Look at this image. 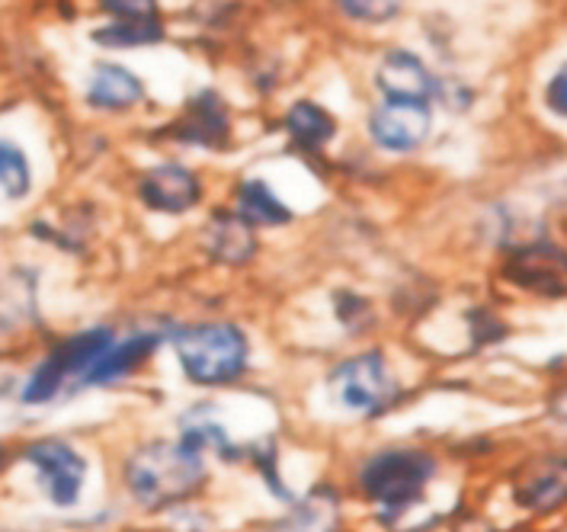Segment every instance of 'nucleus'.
I'll return each instance as SVG.
<instances>
[{"label": "nucleus", "instance_id": "f257e3e1", "mask_svg": "<svg viewBox=\"0 0 567 532\" xmlns=\"http://www.w3.org/2000/svg\"><path fill=\"white\" fill-rule=\"evenodd\" d=\"M125 488L145 510H164L171 503L193 498L206 484L203 449L186 440L179 443L138 446L125 462Z\"/></svg>", "mask_w": 567, "mask_h": 532}, {"label": "nucleus", "instance_id": "412c9836", "mask_svg": "<svg viewBox=\"0 0 567 532\" xmlns=\"http://www.w3.org/2000/svg\"><path fill=\"white\" fill-rule=\"evenodd\" d=\"M96 10L113 17V20L161 17V0H96Z\"/></svg>", "mask_w": 567, "mask_h": 532}, {"label": "nucleus", "instance_id": "423d86ee", "mask_svg": "<svg viewBox=\"0 0 567 532\" xmlns=\"http://www.w3.org/2000/svg\"><path fill=\"white\" fill-rule=\"evenodd\" d=\"M330 385L337 388L340 405L357 415H379L394 398V382L389 379L382 354H362L340 362L330 376Z\"/></svg>", "mask_w": 567, "mask_h": 532}, {"label": "nucleus", "instance_id": "1a4fd4ad", "mask_svg": "<svg viewBox=\"0 0 567 532\" xmlns=\"http://www.w3.org/2000/svg\"><path fill=\"white\" fill-rule=\"evenodd\" d=\"M138 200L151 212L179 215L203 200V183L193 171H186L179 164H161V167H151L148 174L138 180Z\"/></svg>", "mask_w": 567, "mask_h": 532}, {"label": "nucleus", "instance_id": "4468645a", "mask_svg": "<svg viewBox=\"0 0 567 532\" xmlns=\"http://www.w3.org/2000/svg\"><path fill=\"white\" fill-rule=\"evenodd\" d=\"M161 347V334H132L128 340H122V344H113L106 354L100 356L93 366H90V372L81 379V385H113L125 379V376H132V372H138L145 362H148L154 350Z\"/></svg>", "mask_w": 567, "mask_h": 532}, {"label": "nucleus", "instance_id": "f3484780", "mask_svg": "<svg viewBox=\"0 0 567 532\" xmlns=\"http://www.w3.org/2000/svg\"><path fill=\"white\" fill-rule=\"evenodd\" d=\"M238 212L240 218H247L254 228H272V225H286L292 222V212L286 203L276 200V193L269 190L264 180H247L238 190Z\"/></svg>", "mask_w": 567, "mask_h": 532}, {"label": "nucleus", "instance_id": "5701e85b", "mask_svg": "<svg viewBox=\"0 0 567 532\" xmlns=\"http://www.w3.org/2000/svg\"><path fill=\"white\" fill-rule=\"evenodd\" d=\"M0 466H3V446H0Z\"/></svg>", "mask_w": 567, "mask_h": 532}, {"label": "nucleus", "instance_id": "a211bd4d", "mask_svg": "<svg viewBox=\"0 0 567 532\" xmlns=\"http://www.w3.org/2000/svg\"><path fill=\"white\" fill-rule=\"evenodd\" d=\"M286 129H289V135H292V142H296L299 149L318 151L324 149L330 139H333L337 122H333V116H330L328 110H321L318 103L301 100V103H296V106L289 110Z\"/></svg>", "mask_w": 567, "mask_h": 532}, {"label": "nucleus", "instance_id": "7ed1b4c3", "mask_svg": "<svg viewBox=\"0 0 567 532\" xmlns=\"http://www.w3.org/2000/svg\"><path fill=\"white\" fill-rule=\"evenodd\" d=\"M433 472H436L433 456L420 449H385L362 466L359 481L365 498L379 503V513L391 520L423 498V488Z\"/></svg>", "mask_w": 567, "mask_h": 532}, {"label": "nucleus", "instance_id": "39448f33", "mask_svg": "<svg viewBox=\"0 0 567 532\" xmlns=\"http://www.w3.org/2000/svg\"><path fill=\"white\" fill-rule=\"evenodd\" d=\"M23 459L35 469L45 498L55 507H74L87 481V459L64 440H35L23 449Z\"/></svg>", "mask_w": 567, "mask_h": 532}, {"label": "nucleus", "instance_id": "0eeeda50", "mask_svg": "<svg viewBox=\"0 0 567 532\" xmlns=\"http://www.w3.org/2000/svg\"><path fill=\"white\" fill-rule=\"evenodd\" d=\"M430 129H433L430 103H420V100H385L369 116V135L375 139V145L394 154L420 149Z\"/></svg>", "mask_w": 567, "mask_h": 532}, {"label": "nucleus", "instance_id": "6e6552de", "mask_svg": "<svg viewBox=\"0 0 567 532\" xmlns=\"http://www.w3.org/2000/svg\"><path fill=\"white\" fill-rule=\"evenodd\" d=\"M504 276L509 283L529 289V293H565L567 286V250L538 241L529 247H519L504 266Z\"/></svg>", "mask_w": 567, "mask_h": 532}, {"label": "nucleus", "instance_id": "9d476101", "mask_svg": "<svg viewBox=\"0 0 567 532\" xmlns=\"http://www.w3.org/2000/svg\"><path fill=\"white\" fill-rule=\"evenodd\" d=\"M177 142L186 145H199V149H221L228 142L231 132V119H228V103L215 93V90H203L196 93L179 122L171 129Z\"/></svg>", "mask_w": 567, "mask_h": 532}, {"label": "nucleus", "instance_id": "4be33fe9", "mask_svg": "<svg viewBox=\"0 0 567 532\" xmlns=\"http://www.w3.org/2000/svg\"><path fill=\"white\" fill-rule=\"evenodd\" d=\"M545 103L551 113H558L561 119H567V61L558 68V74L548 81L545 88Z\"/></svg>", "mask_w": 567, "mask_h": 532}, {"label": "nucleus", "instance_id": "aec40b11", "mask_svg": "<svg viewBox=\"0 0 567 532\" xmlns=\"http://www.w3.org/2000/svg\"><path fill=\"white\" fill-rule=\"evenodd\" d=\"M337 13L359 27H385L401 17L404 0H333Z\"/></svg>", "mask_w": 567, "mask_h": 532}, {"label": "nucleus", "instance_id": "ddd939ff", "mask_svg": "<svg viewBox=\"0 0 567 532\" xmlns=\"http://www.w3.org/2000/svg\"><path fill=\"white\" fill-rule=\"evenodd\" d=\"M145 100V84L135 71L116 61H100L90 74L87 106L100 113H125Z\"/></svg>", "mask_w": 567, "mask_h": 532}, {"label": "nucleus", "instance_id": "20e7f679", "mask_svg": "<svg viewBox=\"0 0 567 532\" xmlns=\"http://www.w3.org/2000/svg\"><path fill=\"white\" fill-rule=\"evenodd\" d=\"M113 330L110 327H93L84 334L64 337L61 344H55L49 356L32 369L30 382L23 388V401L27 405H45L59 395L68 379H84L90 372V366L113 347Z\"/></svg>", "mask_w": 567, "mask_h": 532}, {"label": "nucleus", "instance_id": "2eb2a0df", "mask_svg": "<svg viewBox=\"0 0 567 532\" xmlns=\"http://www.w3.org/2000/svg\"><path fill=\"white\" fill-rule=\"evenodd\" d=\"M209 250L221 264H247L257 254L254 225L247 218H240L238 212H218L209 225Z\"/></svg>", "mask_w": 567, "mask_h": 532}, {"label": "nucleus", "instance_id": "f03ea898", "mask_svg": "<svg viewBox=\"0 0 567 532\" xmlns=\"http://www.w3.org/2000/svg\"><path fill=\"white\" fill-rule=\"evenodd\" d=\"M174 350L186 379L196 385H231L247 369V337L235 325H193L174 334Z\"/></svg>", "mask_w": 567, "mask_h": 532}, {"label": "nucleus", "instance_id": "dca6fc26", "mask_svg": "<svg viewBox=\"0 0 567 532\" xmlns=\"http://www.w3.org/2000/svg\"><path fill=\"white\" fill-rule=\"evenodd\" d=\"M90 39L100 49H145V45H157L167 39V27L161 17H138V20H106L103 27L90 32Z\"/></svg>", "mask_w": 567, "mask_h": 532}, {"label": "nucleus", "instance_id": "6ab92c4d", "mask_svg": "<svg viewBox=\"0 0 567 532\" xmlns=\"http://www.w3.org/2000/svg\"><path fill=\"white\" fill-rule=\"evenodd\" d=\"M32 186V171L27 154L13 142L0 139V193L7 200H23Z\"/></svg>", "mask_w": 567, "mask_h": 532}, {"label": "nucleus", "instance_id": "9b49d317", "mask_svg": "<svg viewBox=\"0 0 567 532\" xmlns=\"http://www.w3.org/2000/svg\"><path fill=\"white\" fill-rule=\"evenodd\" d=\"M516 503L533 510V513H551L567 503V459L561 456H545L526 466L516 478Z\"/></svg>", "mask_w": 567, "mask_h": 532}, {"label": "nucleus", "instance_id": "f8f14e48", "mask_svg": "<svg viewBox=\"0 0 567 532\" xmlns=\"http://www.w3.org/2000/svg\"><path fill=\"white\" fill-rule=\"evenodd\" d=\"M375 88L385 93V100H420L430 103L436 93V81L430 74V68L404 49L389 52L379 71H375Z\"/></svg>", "mask_w": 567, "mask_h": 532}]
</instances>
